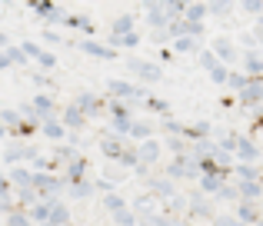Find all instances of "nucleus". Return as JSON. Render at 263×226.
I'll return each instance as SVG.
<instances>
[{
  "instance_id": "obj_29",
  "label": "nucleus",
  "mask_w": 263,
  "mask_h": 226,
  "mask_svg": "<svg viewBox=\"0 0 263 226\" xmlns=\"http://www.w3.org/2000/svg\"><path fill=\"white\" fill-rule=\"evenodd\" d=\"M163 147H167L174 156H186V153H190V140H186V136H167Z\"/></svg>"
},
{
  "instance_id": "obj_16",
  "label": "nucleus",
  "mask_w": 263,
  "mask_h": 226,
  "mask_svg": "<svg viewBox=\"0 0 263 226\" xmlns=\"http://www.w3.org/2000/svg\"><path fill=\"white\" fill-rule=\"evenodd\" d=\"M50 226H73L67 200H50Z\"/></svg>"
},
{
  "instance_id": "obj_19",
  "label": "nucleus",
  "mask_w": 263,
  "mask_h": 226,
  "mask_svg": "<svg viewBox=\"0 0 263 226\" xmlns=\"http://www.w3.org/2000/svg\"><path fill=\"white\" fill-rule=\"evenodd\" d=\"M233 180L237 183H260L263 173H260L257 163H237V167H233Z\"/></svg>"
},
{
  "instance_id": "obj_4",
  "label": "nucleus",
  "mask_w": 263,
  "mask_h": 226,
  "mask_svg": "<svg viewBox=\"0 0 263 226\" xmlns=\"http://www.w3.org/2000/svg\"><path fill=\"white\" fill-rule=\"evenodd\" d=\"M233 216H237L243 226H260L263 223V210L260 203H250V200H240L237 207H233Z\"/></svg>"
},
{
  "instance_id": "obj_33",
  "label": "nucleus",
  "mask_w": 263,
  "mask_h": 226,
  "mask_svg": "<svg viewBox=\"0 0 263 226\" xmlns=\"http://www.w3.org/2000/svg\"><path fill=\"white\" fill-rule=\"evenodd\" d=\"M206 10H210V17L227 20V13H233V10H237V4H223V0H213V4H206Z\"/></svg>"
},
{
  "instance_id": "obj_37",
  "label": "nucleus",
  "mask_w": 263,
  "mask_h": 226,
  "mask_svg": "<svg viewBox=\"0 0 263 226\" xmlns=\"http://www.w3.org/2000/svg\"><path fill=\"white\" fill-rule=\"evenodd\" d=\"M114 226H140V216L127 207V210H120V213H114Z\"/></svg>"
},
{
  "instance_id": "obj_31",
  "label": "nucleus",
  "mask_w": 263,
  "mask_h": 226,
  "mask_svg": "<svg viewBox=\"0 0 263 226\" xmlns=\"http://www.w3.org/2000/svg\"><path fill=\"white\" fill-rule=\"evenodd\" d=\"M140 44V33H127V37H110V47L114 50H134Z\"/></svg>"
},
{
  "instance_id": "obj_43",
  "label": "nucleus",
  "mask_w": 263,
  "mask_h": 226,
  "mask_svg": "<svg viewBox=\"0 0 263 226\" xmlns=\"http://www.w3.org/2000/svg\"><path fill=\"white\" fill-rule=\"evenodd\" d=\"M37 67H40V70H57V57H53L50 50H44L40 60H37Z\"/></svg>"
},
{
  "instance_id": "obj_38",
  "label": "nucleus",
  "mask_w": 263,
  "mask_h": 226,
  "mask_svg": "<svg viewBox=\"0 0 263 226\" xmlns=\"http://www.w3.org/2000/svg\"><path fill=\"white\" fill-rule=\"evenodd\" d=\"M237 44H240V50H243V53H250V50H257V37H253V30H240L237 33Z\"/></svg>"
},
{
  "instance_id": "obj_1",
  "label": "nucleus",
  "mask_w": 263,
  "mask_h": 226,
  "mask_svg": "<svg viewBox=\"0 0 263 226\" xmlns=\"http://www.w3.org/2000/svg\"><path fill=\"white\" fill-rule=\"evenodd\" d=\"M127 70H134V77L140 80V84H160V77H163L160 64H154V60H140V57H127Z\"/></svg>"
},
{
  "instance_id": "obj_10",
  "label": "nucleus",
  "mask_w": 263,
  "mask_h": 226,
  "mask_svg": "<svg viewBox=\"0 0 263 226\" xmlns=\"http://www.w3.org/2000/svg\"><path fill=\"white\" fill-rule=\"evenodd\" d=\"M77 47L87 53V57H93V60H114V57H117V50H114V47H103V44H97L93 37H84Z\"/></svg>"
},
{
  "instance_id": "obj_5",
  "label": "nucleus",
  "mask_w": 263,
  "mask_h": 226,
  "mask_svg": "<svg viewBox=\"0 0 263 226\" xmlns=\"http://www.w3.org/2000/svg\"><path fill=\"white\" fill-rule=\"evenodd\" d=\"M60 123L67 127V133H84V130L90 127V120H87V116L80 113L73 104H67L64 110H60Z\"/></svg>"
},
{
  "instance_id": "obj_14",
  "label": "nucleus",
  "mask_w": 263,
  "mask_h": 226,
  "mask_svg": "<svg viewBox=\"0 0 263 226\" xmlns=\"http://www.w3.org/2000/svg\"><path fill=\"white\" fill-rule=\"evenodd\" d=\"M157 207H160V200H157V196L150 193V190H147V193H140V196H134V203H130V210H134L137 216H150V213H160V210H157Z\"/></svg>"
},
{
  "instance_id": "obj_32",
  "label": "nucleus",
  "mask_w": 263,
  "mask_h": 226,
  "mask_svg": "<svg viewBox=\"0 0 263 226\" xmlns=\"http://www.w3.org/2000/svg\"><path fill=\"white\" fill-rule=\"evenodd\" d=\"M100 203H103V210H107L110 216H114V213H120V210H127V200H123L120 193H110V196H103Z\"/></svg>"
},
{
  "instance_id": "obj_40",
  "label": "nucleus",
  "mask_w": 263,
  "mask_h": 226,
  "mask_svg": "<svg viewBox=\"0 0 263 226\" xmlns=\"http://www.w3.org/2000/svg\"><path fill=\"white\" fill-rule=\"evenodd\" d=\"M7 226H33V223L24 210H13V213H7Z\"/></svg>"
},
{
  "instance_id": "obj_41",
  "label": "nucleus",
  "mask_w": 263,
  "mask_h": 226,
  "mask_svg": "<svg viewBox=\"0 0 263 226\" xmlns=\"http://www.w3.org/2000/svg\"><path fill=\"white\" fill-rule=\"evenodd\" d=\"M237 10H243V13H257V20L263 17V4H260V0H243V4H237Z\"/></svg>"
},
{
  "instance_id": "obj_15",
  "label": "nucleus",
  "mask_w": 263,
  "mask_h": 226,
  "mask_svg": "<svg viewBox=\"0 0 263 226\" xmlns=\"http://www.w3.org/2000/svg\"><path fill=\"white\" fill-rule=\"evenodd\" d=\"M240 70H243L250 80H263V57H260L257 50L243 53V60H240Z\"/></svg>"
},
{
  "instance_id": "obj_20",
  "label": "nucleus",
  "mask_w": 263,
  "mask_h": 226,
  "mask_svg": "<svg viewBox=\"0 0 263 226\" xmlns=\"http://www.w3.org/2000/svg\"><path fill=\"white\" fill-rule=\"evenodd\" d=\"M160 153H163V143L157 140H147V143H140V163H147V167H157L160 163Z\"/></svg>"
},
{
  "instance_id": "obj_46",
  "label": "nucleus",
  "mask_w": 263,
  "mask_h": 226,
  "mask_svg": "<svg viewBox=\"0 0 263 226\" xmlns=\"http://www.w3.org/2000/svg\"><path fill=\"white\" fill-rule=\"evenodd\" d=\"M40 37H44V44H64V40H60V33H53V30H44Z\"/></svg>"
},
{
  "instance_id": "obj_12",
  "label": "nucleus",
  "mask_w": 263,
  "mask_h": 226,
  "mask_svg": "<svg viewBox=\"0 0 263 226\" xmlns=\"http://www.w3.org/2000/svg\"><path fill=\"white\" fill-rule=\"evenodd\" d=\"M30 10L44 13V20H47L50 27H53V24H67V17H70V13H67L60 4H30Z\"/></svg>"
},
{
  "instance_id": "obj_34",
  "label": "nucleus",
  "mask_w": 263,
  "mask_h": 226,
  "mask_svg": "<svg viewBox=\"0 0 263 226\" xmlns=\"http://www.w3.org/2000/svg\"><path fill=\"white\" fill-rule=\"evenodd\" d=\"M67 27H73V30H84V33H90V30H93V20H90L87 13H70V17H67Z\"/></svg>"
},
{
  "instance_id": "obj_24",
  "label": "nucleus",
  "mask_w": 263,
  "mask_h": 226,
  "mask_svg": "<svg viewBox=\"0 0 263 226\" xmlns=\"http://www.w3.org/2000/svg\"><path fill=\"white\" fill-rule=\"evenodd\" d=\"M147 140H154V123L150 120H134V130H130V143H147Z\"/></svg>"
},
{
  "instance_id": "obj_44",
  "label": "nucleus",
  "mask_w": 263,
  "mask_h": 226,
  "mask_svg": "<svg viewBox=\"0 0 263 226\" xmlns=\"http://www.w3.org/2000/svg\"><path fill=\"white\" fill-rule=\"evenodd\" d=\"M213 226H243V223H240L233 213H217V220H213Z\"/></svg>"
},
{
  "instance_id": "obj_21",
  "label": "nucleus",
  "mask_w": 263,
  "mask_h": 226,
  "mask_svg": "<svg viewBox=\"0 0 263 226\" xmlns=\"http://www.w3.org/2000/svg\"><path fill=\"white\" fill-rule=\"evenodd\" d=\"M64 180L67 183H80V180H90V167H87V160H84V156H77V160H70V163H67V167H64Z\"/></svg>"
},
{
  "instance_id": "obj_9",
  "label": "nucleus",
  "mask_w": 263,
  "mask_h": 226,
  "mask_svg": "<svg viewBox=\"0 0 263 226\" xmlns=\"http://www.w3.org/2000/svg\"><path fill=\"white\" fill-rule=\"evenodd\" d=\"M233 156H237V163H260L263 150L250 140V136H237V153Z\"/></svg>"
},
{
  "instance_id": "obj_25",
  "label": "nucleus",
  "mask_w": 263,
  "mask_h": 226,
  "mask_svg": "<svg viewBox=\"0 0 263 226\" xmlns=\"http://www.w3.org/2000/svg\"><path fill=\"white\" fill-rule=\"evenodd\" d=\"M97 190H93V180H80V183H67V196L70 200H90Z\"/></svg>"
},
{
  "instance_id": "obj_48",
  "label": "nucleus",
  "mask_w": 263,
  "mask_h": 226,
  "mask_svg": "<svg viewBox=\"0 0 263 226\" xmlns=\"http://www.w3.org/2000/svg\"><path fill=\"white\" fill-rule=\"evenodd\" d=\"M260 226H263V223H260Z\"/></svg>"
},
{
  "instance_id": "obj_22",
  "label": "nucleus",
  "mask_w": 263,
  "mask_h": 226,
  "mask_svg": "<svg viewBox=\"0 0 263 226\" xmlns=\"http://www.w3.org/2000/svg\"><path fill=\"white\" fill-rule=\"evenodd\" d=\"M206 17H210V10H206L203 0H186V4H183V20H190V24H203Z\"/></svg>"
},
{
  "instance_id": "obj_18",
  "label": "nucleus",
  "mask_w": 263,
  "mask_h": 226,
  "mask_svg": "<svg viewBox=\"0 0 263 226\" xmlns=\"http://www.w3.org/2000/svg\"><path fill=\"white\" fill-rule=\"evenodd\" d=\"M40 133H44L47 140H53V143H67V127L60 123V116L44 120V123H40Z\"/></svg>"
},
{
  "instance_id": "obj_35",
  "label": "nucleus",
  "mask_w": 263,
  "mask_h": 226,
  "mask_svg": "<svg viewBox=\"0 0 263 226\" xmlns=\"http://www.w3.org/2000/svg\"><path fill=\"white\" fill-rule=\"evenodd\" d=\"M217 200L233 203V207H237V203H240V190H237V183H233V180H227V183H223V190L217 193Z\"/></svg>"
},
{
  "instance_id": "obj_27",
  "label": "nucleus",
  "mask_w": 263,
  "mask_h": 226,
  "mask_svg": "<svg viewBox=\"0 0 263 226\" xmlns=\"http://www.w3.org/2000/svg\"><path fill=\"white\" fill-rule=\"evenodd\" d=\"M170 50H174V53H186V57H200L203 47H200V40H193V37H180V40L170 44Z\"/></svg>"
},
{
  "instance_id": "obj_30",
  "label": "nucleus",
  "mask_w": 263,
  "mask_h": 226,
  "mask_svg": "<svg viewBox=\"0 0 263 226\" xmlns=\"http://www.w3.org/2000/svg\"><path fill=\"white\" fill-rule=\"evenodd\" d=\"M233 183H237V180H233ZM237 190H240V200H250V203H257L260 196H263L260 183H237Z\"/></svg>"
},
{
  "instance_id": "obj_36",
  "label": "nucleus",
  "mask_w": 263,
  "mask_h": 226,
  "mask_svg": "<svg viewBox=\"0 0 263 226\" xmlns=\"http://www.w3.org/2000/svg\"><path fill=\"white\" fill-rule=\"evenodd\" d=\"M160 127H163V133H167V136H183V133H186V127L177 120V116H163Z\"/></svg>"
},
{
  "instance_id": "obj_26",
  "label": "nucleus",
  "mask_w": 263,
  "mask_h": 226,
  "mask_svg": "<svg viewBox=\"0 0 263 226\" xmlns=\"http://www.w3.org/2000/svg\"><path fill=\"white\" fill-rule=\"evenodd\" d=\"M186 216H190V220H203V223H210V226H213V220H217V210L210 207V200H203V203H193Z\"/></svg>"
},
{
  "instance_id": "obj_6",
  "label": "nucleus",
  "mask_w": 263,
  "mask_h": 226,
  "mask_svg": "<svg viewBox=\"0 0 263 226\" xmlns=\"http://www.w3.org/2000/svg\"><path fill=\"white\" fill-rule=\"evenodd\" d=\"M33 107H37V113H40V123L44 120H53V116H60V107H57V97L53 93H47V90H40L37 97L30 100Z\"/></svg>"
},
{
  "instance_id": "obj_28",
  "label": "nucleus",
  "mask_w": 263,
  "mask_h": 226,
  "mask_svg": "<svg viewBox=\"0 0 263 226\" xmlns=\"http://www.w3.org/2000/svg\"><path fill=\"white\" fill-rule=\"evenodd\" d=\"M250 84H253V80L247 77L243 70H230V77H227V87H230V90L237 93V97H240V93H243V90H247Z\"/></svg>"
},
{
  "instance_id": "obj_39",
  "label": "nucleus",
  "mask_w": 263,
  "mask_h": 226,
  "mask_svg": "<svg viewBox=\"0 0 263 226\" xmlns=\"http://www.w3.org/2000/svg\"><path fill=\"white\" fill-rule=\"evenodd\" d=\"M20 50H24V57H27V60H40L44 47H40V44H33V40H24V44H20Z\"/></svg>"
},
{
  "instance_id": "obj_2",
  "label": "nucleus",
  "mask_w": 263,
  "mask_h": 226,
  "mask_svg": "<svg viewBox=\"0 0 263 226\" xmlns=\"http://www.w3.org/2000/svg\"><path fill=\"white\" fill-rule=\"evenodd\" d=\"M210 50L217 53V57L223 60L227 67H233V64H240V60H243V50H240V47L233 44L227 33H220V37H213V40H210Z\"/></svg>"
},
{
  "instance_id": "obj_3",
  "label": "nucleus",
  "mask_w": 263,
  "mask_h": 226,
  "mask_svg": "<svg viewBox=\"0 0 263 226\" xmlns=\"http://www.w3.org/2000/svg\"><path fill=\"white\" fill-rule=\"evenodd\" d=\"M97 147H100V153L107 156V160H120V153L123 150H127V140H123V136H117L114 130H100V133H97Z\"/></svg>"
},
{
  "instance_id": "obj_23",
  "label": "nucleus",
  "mask_w": 263,
  "mask_h": 226,
  "mask_svg": "<svg viewBox=\"0 0 263 226\" xmlns=\"http://www.w3.org/2000/svg\"><path fill=\"white\" fill-rule=\"evenodd\" d=\"M163 176L174 183H186V156H174V160L163 167Z\"/></svg>"
},
{
  "instance_id": "obj_17",
  "label": "nucleus",
  "mask_w": 263,
  "mask_h": 226,
  "mask_svg": "<svg viewBox=\"0 0 263 226\" xmlns=\"http://www.w3.org/2000/svg\"><path fill=\"white\" fill-rule=\"evenodd\" d=\"M127 33H137V17L134 13H120L110 24V37H127Z\"/></svg>"
},
{
  "instance_id": "obj_42",
  "label": "nucleus",
  "mask_w": 263,
  "mask_h": 226,
  "mask_svg": "<svg viewBox=\"0 0 263 226\" xmlns=\"http://www.w3.org/2000/svg\"><path fill=\"white\" fill-rule=\"evenodd\" d=\"M150 40H154L157 47H170V44H174V37H170V30H150Z\"/></svg>"
},
{
  "instance_id": "obj_45",
  "label": "nucleus",
  "mask_w": 263,
  "mask_h": 226,
  "mask_svg": "<svg viewBox=\"0 0 263 226\" xmlns=\"http://www.w3.org/2000/svg\"><path fill=\"white\" fill-rule=\"evenodd\" d=\"M147 107L154 113H160V116H170V104H167V100H147Z\"/></svg>"
},
{
  "instance_id": "obj_11",
  "label": "nucleus",
  "mask_w": 263,
  "mask_h": 226,
  "mask_svg": "<svg viewBox=\"0 0 263 226\" xmlns=\"http://www.w3.org/2000/svg\"><path fill=\"white\" fill-rule=\"evenodd\" d=\"M7 180H10L13 190H33V183H37V173H33L30 167H13Z\"/></svg>"
},
{
  "instance_id": "obj_8",
  "label": "nucleus",
  "mask_w": 263,
  "mask_h": 226,
  "mask_svg": "<svg viewBox=\"0 0 263 226\" xmlns=\"http://www.w3.org/2000/svg\"><path fill=\"white\" fill-rule=\"evenodd\" d=\"M147 24H150V30H167L174 24L167 4H147Z\"/></svg>"
},
{
  "instance_id": "obj_47",
  "label": "nucleus",
  "mask_w": 263,
  "mask_h": 226,
  "mask_svg": "<svg viewBox=\"0 0 263 226\" xmlns=\"http://www.w3.org/2000/svg\"><path fill=\"white\" fill-rule=\"evenodd\" d=\"M260 187H263V180H260Z\"/></svg>"
},
{
  "instance_id": "obj_13",
  "label": "nucleus",
  "mask_w": 263,
  "mask_h": 226,
  "mask_svg": "<svg viewBox=\"0 0 263 226\" xmlns=\"http://www.w3.org/2000/svg\"><path fill=\"white\" fill-rule=\"evenodd\" d=\"M147 187H150V193H154L157 200H163V203L177 196V183H174V180H167V176H154Z\"/></svg>"
},
{
  "instance_id": "obj_7",
  "label": "nucleus",
  "mask_w": 263,
  "mask_h": 226,
  "mask_svg": "<svg viewBox=\"0 0 263 226\" xmlns=\"http://www.w3.org/2000/svg\"><path fill=\"white\" fill-rule=\"evenodd\" d=\"M240 107H247V110H253V113H260L263 110V80H253L250 87H247L243 93H240Z\"/></svg>"
}]
</instances>
